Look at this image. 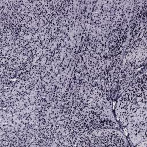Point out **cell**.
<instances>
[{
  "mask_svg": "<svg viewBox=\"0 0 147 147\" xmlns=\"http://www.w3.org/2000/svg\"><path fill=\"white\" fill-rule=\"evenodd\" d=\"M146 107V67L141 68L129 86L119 95L115 110L117 119L123 127L128 117L138 109Z\"/></svg>",
  "mask_w": 147,
  "mask_h": 147,
  "instance_id": "obj_1",
  "label": "cell"
},
{
  "mask_svg": "<svg viewBox=\"0 0 147 147\" xmlns=\"http://www.w3.org/2000/svg\"><path fill=\"white\" fill-rule=\"evenodd\" d=\"M136 146H137L146 147V141H143V142H140V143H139V144H138Z\"/></svg>",
  "mask_w": 147,
  "mask_h": 147,
  "instance_id": "obj_2",
  "label": "cell"
}]
</instances>
